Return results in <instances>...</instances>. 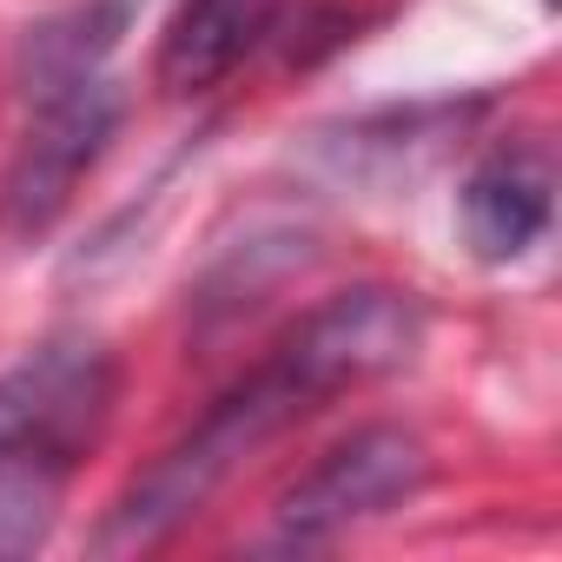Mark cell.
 Wrapping results in <instances>:
<instances>
[{
	"instance_id": "1",
	"label": "cell",
	"mask_w": 562,
	"mask_h": 562,
	"mask_svg": "<svg viewBox=\"0 0 562 562\" xmlns=\"http://www.w3.org/2000/svg\"><path fill=\"white\" fill-rule=\"evenodd\" d=\"M424 345V312L411 292L391 285H358L338 292L331 305H318L285 345H278L251 378H238L172 450H159L126 496L113 503V516L100 522L93 549L100 555H139L159 549L172 529H186L271 437H285L292 424H305L312 411H325L331 397L411 364Z\"/></svg>"
},
{
	"instance_id": "2",
	"label": "cell",
	"mask_w": 562,
	"mask_h": 562,
	"mask_svg": "<svg viewBox=\"0 0 562 562\" xmlns=\"http://www.w3.org/2000/svg\"><path fill=\"white\" fill-rule=\"evenodd\" d=\"M120 371L100 338H47L0 378V555H34L113 424Z\"/></svg>"
},
{
	"instance_id": "3",
	"label": "cell",
	"mask_w": 562,
	"mask_h": 562,
	"mask_svg": "<svg viewBox=\"0 0 562 562\" xmlns=\"http://www.w3.org/2000/svg\"><path fill=\"white\" fill-rule=\"evenodd\" d=\"M120 126V93L93 74L60 93H41L34 126L21 133L8 172H0V232L8 238H41L80 192V179L100 166L106 139Z\"/></svg>"
},
{
	"instance_id": "4",
	"label": "cell",
	"mask_w": 562,
	"mask_h": 562,
	"mask_svg": "<svg viewBox=\"0 0 562 562\" xmlns=\"http://www.w3.org/2000/svg\"><path fill=\"white\" fill-rule=\"evenodd\" d=\"M424 476H430L424 443L397 424H371V430L345 437L338 450H325L285 496H278V542L318 549V542L397 509L404 496H417Z\"/></svg>"
},
{
	"instance_id": "5",
	"label": "cell",
	"mask_w": 562,
	"mask_h": 562,
	"mask_svg": "<svg viewBox=\"0 0 562 562\" xmlns=\"http://www.w3.org/2000/svg\"><path fill=\"white\" fill-rule=\"evenodd\" d=\"M549 212H555V159L542 139H509L463 179V232L490 265L522 258L549 232Z\"/></svg>"
},
{
	"instance_id": "6",
	"label": "cell",
	"mask_w": 562,
	"mask_h": 562,
	"mask_svg": "<svg viewBox=\"0 0 562 562\" xmlns=\"http://www.w3.org/2000/svg\"><path fill=\"white\" fill-rule=\"evenodd\" d=\"M278 0H179V14L159 41V87L166 93H205L218 87L271 27Z\"/></svg>"
},
{
	"instance_id": "7",
	"label": "cell",
	"mask_w": 562,
	"mask_h": 562,
	"mask_svg": "<svg viewBox=\"0 0 562 562\" xmlns=\"http://www.w3.org/2000/svg\"><path fill=\"white\" fill-rule=\"evenodd\" d=\"M120 34H126V0H87V8L34 27V41H27V93L41 100V93L74 87V80H93L100 60L120 47Z\"/></svg>"
}]
</instances>
